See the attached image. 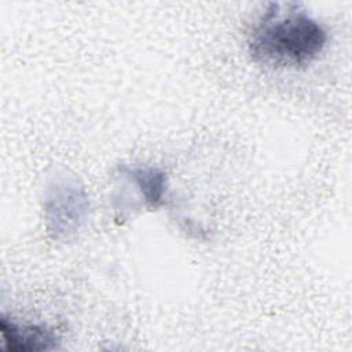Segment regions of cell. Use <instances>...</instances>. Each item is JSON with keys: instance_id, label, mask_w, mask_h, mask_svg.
I'll return each mask as SVG.
<instances>
[{"instance_id": "6da1fadb", "label": "cell", "mask_w": 352, "mask_h": 352, "mask_svg": "<svg viewBox=\"0 0 352 352\" xmlns=\"http://www.w3.org/2000/svg\"><path fill=\"white\" fill-rule=\"evenodd\" d=\"M327 40L326 28L304 10L271 3L249 34L248 52L260 66L297 70L316 60Z\"/></svg>"}, {"instance_id": "7a4b0ae2", "label": "cell", "mask_w": 352, "mask_h": 352, "mask_svg": "<svg viewBox=\"0 0 352 352\" xmlns=\"http://www.w3.org/2000/svg\"><path fill=\"white\" fill-rule=\"evenodd\" d=\"M89 199L85 188L74 179L63 177L52 182L43 201V214L48 235L67 239L87 221Z\"/></svg>"}, {"instance_id": "3957f363", "label": "cell", "mask_w": 352, "mask_h": 352, "mask_svg": "<svg viewBox=\"0 0 352 352\" xmlns=\"http://www.w3.org/2000/svg\"><path fill=\"white\" fill-rule=\"evenodd\" d=\"M1 348L11 352H41L56 349L60 337L47 324L19 323L6 315L0 318Z\"/></svg>"}, {"instance_id": "277c9868", "label": "cell", "mask_w": 352, "mask_h": 352, "mask_svg": "<svg viewBox=\"0 0 352 352\" xmlns=\"http://www.w3.org/2000/svg\"><path fill=\"white\" fill-rule=\"evenodd\" d=\"M120 173L136 186L148 208L157 209L165 204L168 177L162 169L150 165H122Z\"/></svg>"}]
</instances>
